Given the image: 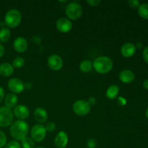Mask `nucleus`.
Segmentation results:
<instances>
[{
    "label": "nucleus",
    "mask_w": 148,
    "mask_h": 148,
    "mask_svg": "<svg viewBox=\"0 0 148 148\" xmlns=\"http://www.w3.org/2000/svg\"><path fill=\"white\" fill-rule=\"evenodd\" d=\"M25 82L20 78L14 77L8 81L7 86L9 90L14 94H18L25 90Z\"/></svg>",
    "instance_id": "nucleus-8"
},
{
    "label": "nucleus",
    "mask_w": 148,
    "mask_h": 148,
    "mask_svg": "<svg viewBox=\"0 0 148 148\" xmlns=\"http://www.w3.org/2000/svg\"><path fill=\"white\" fill-rule=\"evenodd\" d=\"M82 7L80 4L76 1L68 3L65 9V13L67 18L70 20H77L81 17L82 14Z\"/></svg>",
    "instance_id": "nucleus-4"
},
{
    "label": "nucleus",
    "mask_w": 148,
    "mask_h": 148,
    "mask_svg": "<svg viewBox=\"0 0 148 148\" xmlns=\"http://www.w3.org/2000/svg\"><path fill=\"white\" fill-rule=\"evenodd\" d=\"M4 148H21V145L16 140H12L6 144Z\"/></svg>",
    "instance_id": "nucleus-25"
},
{
    "label": "nucleus",
    "mask_w": 148,
    "mask_h": 148,
    "mask_svg": "<svg viewBox=\"0 0 148 148\" xmlns=\"http://www.w3.org/2000/svg\"><path fill=\"white\" fill-rule=\"evenodd\" d=\"M4 53H5V49H4V46L0 43V58H1L4 56Z\"/></svg>",
    "instance_id": "nucleus-36"
},
{
    "label": "nucleus",
    "mask_w": 148,
    "mask_h": 148,
    "mask_svg": "<svg viewBox=\"0 0 148 148\" xmlns=\"http://www.w3.org/2000/svg\"><path fill=\"white\" fill-rule=\"evenodd\" d=\"M91 106L88 101L85 100H78L74 103L72 106V110L75 114L80 116L88 115L90 111Z\"/></svg>",
    "instance_id": "nucleus-7"
},
{
    "label": "nucleus",
    "mask_w": 148,
    "mask_h": 148,
    "mask_svg": "<svg viewBox=\"0 0 148 148\" xmlns=\"http://www.w3.org/2000/svg\"><path fill=\"white\" fill-rule=\"evenodd\" d=\"M14 116L18 119V120H23L27 119L30 116V111L28 108L24 105H17L13 109Z\"/></svg>",
    "instance_id": "nucleus-11"
},
{
    "label": "nucleus",
    "mask_w": 148,
    "mask_h": 148,
    "mask_svg": "<svg viewBox=\"0 0 148 148\" xmlns=\"http://www.w3.org/2000/svg\"><path fill=\"white\" fill-rule=\"evenodd\" d=\"M92 68V62L90 60H84L79 64V69L84 73L90 72Z\"/></svg>",
    "instance_id": "nucleus-21"
},
{
    "label": "nucleus",
    "mask_w": 148,
    "mask_h": 148,
    "mask_svg": "<svg viewBox=\"0 0 148 148\" xmlns=\"http://www.w3.org/2000/svg\"><path fill=\"white\" fill-rule=\"evenodd\" d=\"M7 136L2 131L0 130V148L4 147L7 144Z\"/></svg>",
    "instance_id": "nucleus-27"
},
{
    "label": "nucleus",
    "mask_w": 148,
    "mask_h": 148,
    "mask_svg": "<svg viewBox=\"0 0 148 148\" xmlns=\"http://www.w3.org/2000/svg\"><path fill=\"white\" fill-rule=\"evenodd\" d=\"M25 64V60L23 58L18 56L16 57L15 59L13 60L12 62V66L14 68H21L22 66H24Z\"/></svg>",
    "instance_id": "nucleus-24"
},
{
    "label": "nucleus",
    "mask_w": 148,
    "mask_h": 148,
    "mask_svg": "<svg viewBox=\"0 0 148 148\" xmlns=\"http://www.w3.org/2000/svg\"><path fill=\"white\" fill-rule=\"evenodd\" d=\"M119 92V88L117 85H111L107 89L106 92V96L110 100H114L117 98Z\"/></svg>",
    "instance_id": "nucleus-19"
},
{
    "label": "nucleus",
    "mask_w": 148,
    "mask_h": 148,
    "mask_svg": "<svg viewBox=\"0 0 148 148\" xmlns=\"http://www.w3.org/2000/svg\"><path fill=\"white\" fill-rule=\"evenodd\" d=\"M87 146L88 148H96L97 141L93 138H90L87 142Z\"/></svg>",
    "instance_id": "nucleus-28"
},
{
    "label": "nucleus",
    "mask_w": 148,
    "mask_h": 148,
    "mask_svg": "<svg viewBox=\"0 0 148 148\" xmlns=\"http://www.w3.org/2000/svg\"><path fill=\"white\" fill-rule=\"evenodd\" d=\"M28 131V124L23 120H17L13 121L12 124L10 125V134L16 141H22L23 139L27 137Z\"/></svg>",
    "instance_id": "nucleus-1"
},
{
    "label": "nucleus",
    "mask_w": 148,
    "mask_h": 148,
    "mask_svg": "<svg viewBox=\"0 0 148 148\" xmlns=\"http://www.w3.org/2000/svg\"><path fill=\"white\" fill-rule=\"evenodd\" d=\"M47 63L49 68L53 71H59L62 69L64 65L63 59L58 54H52L49 56Z\"/></svg>",
    "instance_id": "nucleus-9"
},
{
    "label": "nucleus",
    "mask_w": 148,
    "mask_h": 148,
    "mask_svg": "<svg viewBox=\"0 0 148 148\" xmlns=\"http://www.w3.org/2000/svg\"><path fill=\"white\" fill-rule=\"evenodd\" d=\"M34 119L37 122L42 124L46 122L48 120V113L43 108H37L33 113Z\"/></svg>",
    "instance_id": "nucleus-15"
},
{
    "label": "nucleus",
    "mask_w": 148,
    "mask_h": 148,
    "mask_svg": "<svg viewBox=\"0 0 148 148\" xmlns=\"http://www.w3.org/2000/svg\"><path fill=\"white\" fill-rule=\"evenodd\" d=\"M22 20V14L18 10L12 9L10 10L4 17V24L10 28L17 27Z\"/></svg>",
    "instance_id": "nucleus-3"
},
{
    "label": "nucleus",
    "mask_w": 148,
    "mask_h": 148,
    "mask_svg": "<svg viewBox=\"0 0 148 148\" xmlns=\"http://www.w3.org/2000/svg\"><path fill=\"white\" fill-rule=\"evenodd\" d=\"M114 66L112 59L106 56H101L97 57L92 62V67L98 73L105 75L111 71Z\"/></svg>",
    "instance_id": "nucleus-2"
},
{
    "label": "nucleus",
    "mask_w": 148,
    "mask_h": 148,
    "mask_svg": "<svg viewBox=\"0 0 148 148\" xmlns=\"http://www.w3.org/2000/svg\"><path fill=\"white\" fill-rule=\"evenodd\" d=\"M143 87H144L145 89L147 90H148V79H145V80L144 81V82H143Z\"/></svg>",
    "instance_id": "nucleus-37"
},
{
    "label": "nucleus",
    "mask_w": 148,
    "mask_h": 148,
    "mask_svg": "<svg viewBox=\"0 0 148 148\" xmlns=\"http://www.w3.org/2000/svg\"><path fill=\"white\" fill-rule=\"evenodd\" d=\"M46 130L43 124H36L33 126L30 130L31 139L34 142L40 143L43 141L46 137Z\"/></svg>",
    "instance_id": "nucleus-6"
},
{
    "label": "nucleus",
    "mask_w": 148,
    "mask_h": 148,
    "mask_svg": "<svg viewBox=\"0 0 148 148\" xmlns=\"http://www.w3.org/2000/svg\"><path fill=\"white\" fill-rule=\"evenodd\" d=\"M143 59H144L145 62L146 63L148 64V46L145 48L144 50H143Z\"/></svg>",
    "instance_id": "nucleus-32"
},
{
    "label": "nucleus",
    "mask_w": 148,
    "mask_h": 148,
    "mask_svg": "<svg viewBox=\"0 0 148 148\" xmlns=\"http://www.w3.org/2000/svg\"><path fill=\"white\" fill-rule=\"evenodd\" d=\"M136 47L135 45L132 43H126L121 46V53L124 57H132L135 53Z\"/></svg>",
    "instance_id": "nucleus-16"
},
{
    "label": "nucleus",
    "mask_w": 148,
    "mask_h": 148,
    "mask_svg": "<svg viewBox=\"0 0 148 148\" xmlns=\"http://www.w3.org/2000/svg\"><path fill=\"white\" fill-rule=\"evenodd\" d=\"M27 40L23 37H18L13 42V48L18 53H23L27 49Z\"/></svg>",
    "instance_id": "nucleus-13"
},
{
    "label": "nucleus",
    "mask_w": 148,
    "mask_h": 148,
    "mask_svg": "<svg viewBox=\"0 0 148 148\" xmlns=\"http://www.w3.org/2000/svg\"><path fill=\"white\" fill-rule=\"evenodd\" d=\"M56 29L62 33H66L72 28V23L67 17H61L56 23Z\"/></svg>",
    "instance_id": "nucleus-10"
},
{
    "label": "nucleus",
    "mask_w": 148,
    "mask_h": 148,
    "mask_svg": "<svg viewBox=\"0 0 148 148\" xmlns=\"http://www.w3.org/2000/svg\"><path fill=\"white\" fill-rule=\"evenodd\" d=\"M18 102V98L16 94L10 92L4 97V104L5 106L9 108H12L17 106Z\"/></svg>",
    "instance_id": "nucleus-17"
},
{
    "label": "nucleus",
    "mask_w": 148,
    "mask_h": 148,
    "mask_svg": "<svg viewBox=\"0 0 148 148\" xmlns=\"http://www.w3.org/2000/svg\"><path fill=\"white\" fill-rule=\"evenodd\" d=\"M4 99V90L1 86H0V103L3 101Z\"/></svg>",
    "instance_id": "nucleus-34"
},
{
    "label": "nucleus",
    "mask_w": 148,
    "mask_h": 148,
    "mask_svg": "<svg viewBox=\"0 0 148 148\" xmlns=\"http://www.w3.org/2000/svg\"><path fill=\"white\" fill-rule=\"evenodd\" d=\"M24 87H25V89L30 90L32 88H33V84H32L31 82H25V83Z\"/></svg>",
    "instance_id": "nucleus-35"
},
{
    "label": "nucleus",
    "mask_w": 148,
    "mask_h": 148,
    "mask_svg": "<svg viewBox=\"0 0 148 148\" xmlns=\"http://www.w3.org/2000/svg\"><path fill=\"white\" fill-rule=\"evenodd\" d=\"M139 15L143 19L148 20V4L144 3L139 6L138 7Z\"/></svg>",
    "instance_id": "nucleus-22"
},
{
    "label": "nucleus",
    "mask_w": 148,
    "mask_h": 148,
    "mask_svg": "<svg viewBox=\"0 0 148 148\" xmlns=\"http://www.w3.org/2000/svg\"><path fill=\"white\" fill-rule=\"evenodd\" d=\"M97 102V100L96 98H95V97L92 96V97H90L89 99H88V103H89V105L90 106H94L95 103H96Z\"/></svg>",
    "instance_id": "nucleus-33"
},
{
    "label": "nucleus",
    "mask_w": 148,
    "mask_h": 148,
    "mask_svg": "<svg viewBox=\"0 0 148 148\" xmlns=\"http://www.w3.org/2000/svg\"><path fill=\"white\" fill-rule=\"evenodd\" d=\"M128 4L131 8L135 9V8H138L139 6L140 5V1L138 0H130L128 1Z\"/></svg>",
    "instance_id": "nucleus-29"
},
{
    "label": "nucleus",
    "mask_w": 148,
    "mask_h": 148,
    "mask_svg": "<svg viewBox=\"0 0 148 148\" xmlns=\"http://www.w3.org/2000/svg\"><path fill=\"white\" fill-rule=\"evenodd\" d=\"M11 38V31L8 27H2L0 29V41L7 43Z\"/></svg>",
    "instance_id": "nucleus-20"
},
{
    "label": "nucleus",
    "mask_w": 148,
    "mask_h": 148,
    "mask_svg": "<svg viewBox=\"0 0 148 148\" xmlns=\"http://www.w3.org/2000/svg\"><path fill=\"white\" fill-rule=\"evenodd\" d=\"M135 47L136 49H140L143 48V43H140V42H137V44L135 45Z\"/></svg>",
    "instance_id": "nucleus-38"
},
{
    "label": "nucleus",
    "mask_w": 148,
    "mask_h": 148,
    "mask_svg": "<svg viewBox=\"0 0 148 148\" xmlns=\"http://www.w3.org/2000/svg\"><path fill=\"white\" fill-rule=\"evenodd\" d=\"M14 73V67L12 65L7 62H4L0 65V75L4 77L11 76Z\"/></svg>",
    "instance_id": "nucleus-18"
},
{
    "label": "nucleus",
    "mask_w": 148,
    "mask_h": 148,
    "mask_svg": "<svg viewBox=\"0 0 148 148\" xmlns=\"http://www.w3.org/2000/svg\"><path fill=\"white\" fill-rule=\"evenodd\" d=\"M14 119V114L11 108L6 106L0 107V127L6 128L11 125Z\"/></svg>",
    "instance_id": "nucleus-5"
},
{
    "label": "nucleus",
    "mask_w": 148,
    "mask_h": 148,
    "mask_svg": "<svg viewBox=\"0 0 148 148\" xmlns=\"http://www.w3.org/2000/svg\"><path fill=\"white\" fill-rule=\"evenodd\" d=\"M101 1L100 0H88L87 3L91 7H97L98 4H101Z\"/></svg>",
    "instance_id": "nucleus-31"
},
{
    "label": "nucleus",
    "mask_w": 148,
    "mask_h": 148,
    "mask_svg": "<svg viewBox=\"0 0 148 148\" xmlns=\"http://www.w3.org/2000/svg\"><path fill=\"white\" fill-rule=\"evenodd\" d=\"M117 103L120 106H124L127 105V100L122 96H119L117 98Z\"/></svg>",
    "instance_id": "nucleus-30"
},
{
    "label": "nucleus",
    "mask_w": 148,
    "mask_h": 148,
    "mask_svg": "<svg viewBox=\"0 0 148 148\" xmlns=\"http://www.w3.org/2000/svg\"><path fill=\"white\" fill-rule=\"evenodd\" d=\"M21 147L23 148H34L35 142L29 137H25L21 141Z\"/></svg>",
    "instance_id": "nucleus-23"
},
{
    "label": "nucleus",
    "mask_w": 148,
    "mask_h": 148,
    "mask_svg": "<svg viewBox=\"0 0 148 148\" xmlns=\"http://www.w3.org/2000/svg\"><path fill=\"white\" fill-rule=\"evenodd\" d=\"M145 116L146 117H147V119H148V108H147V110H146V112H145Z\"/></svg>",
    "instance_id": "nucleus-39"
},
{
    "label": "nucleus",
    "mask_w": 148,
    "mask_h": 148,
    "mask_svg": "<svg viewBox=\"0 0 148 148\" xmlns=\"http://www.w3.org/2000/svg\"><path fill=\"white\" fill-rule=\"evenodd\" d=\"M119 78L120 81L123 83L129 84L134 81L135 75L132 71L130 70V69H124L119 73Z\"/></svg>",
    "instance_id": "nucleus-14"
},
{
    "label": "nucleus",
    "mask_w": 148,
    "mask_h": 148,
    "mask_svg": "<svg viewBox=\"0 0 148 148\" xmlns=\"http://www.w3.org/2000/svg\"><path fill=\"white\" fill-rule=\"evenodd\" d=\"M56 124L53 121L47 122L46 126H45V129H46V132H53L56 130Z\"/></svg>",
    "instance_id": "nucleus-26"
},
{
    "label": "nucleus",
    "mask_w": 148,
    "mask_h": 148,
    "mask_svg": "<svg viewBox=\"0 0 148 148\" xmlns=\"http://www.w3.org/2000/svg\"><path fill=\"white\" fill-rule=\"evenodd\" d=\"M36 148H44V147H36Z\"/></svg>",
    "instance_id": "nucleus-40"
},
{
    "label": "nucleus",
    "mask_w": 148,
    "mask_h": 148,
    "mask_svg": "<svg viewBox=\"0 0 148 148\" xmlns=\"http://www.w3.org/2000/svg\"><path fill=\"white\" fill-rule=\"evenodd\" d=\"M69 141V137L65 132H59L56 136L54 140V144L57 148H65L66 147Z\"/></svg>",
    "instance_id": "nucleus-12"
}]
</instances>
